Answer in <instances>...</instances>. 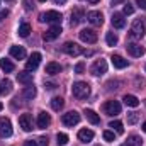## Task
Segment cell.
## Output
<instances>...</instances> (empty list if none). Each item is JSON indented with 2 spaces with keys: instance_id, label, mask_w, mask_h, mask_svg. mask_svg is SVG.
Returning a JSON list of instances; mask_svg holds the SVG:
<instances>
[{
  "instance_id": "1f68e13d",
  "label": "cell",
  "mask_w": 146,
  "mask_h": 146,
  "mask_svg": "<svg viewBox=\"0 0 146 146\" xmlns=\"http://www.w3.org/2000/svg\"><path fill=\"white\" fill-rule=\"evenodd\" d=\"M56 143H58V146H66L68 145V136L65 133H58L56 134Z\"/></svg>"
},
{
  "instance_id": "836d02e7",
  "label": "cell",
  "mask_w": 146,
  "mask_h": 146,
  "mask_svg": "<svg viewBox=\"0 0 146 146\" xmlns=\"http://www.w3.org/2000/svg\"><path fill=\"white\" fill-rule=\"evenodd\" d=\"M134 12V7L131 5V3H127V5H124V9H122V14L124 15H131Z\"/></svg>"
},
{
  "instance_id": "e575fe53",
  "label": "cell",
  "mask_w": 146,
  "mask_h": 146,
  "mask_svg": "<svg viewBox=\"0 0 146 146\" xmlns=\"http://www.w3.org/2000/svg\"><path fill=\"white\" fill-rule=\"evenodd\" d=\"M136 121H138V114H136V112L127 114V122H129V124H134Z\"/></svg>"
},
{
  "instance_id": "277c9868",
  "label": "cell",
  "mask_w": 146,
  "mask_h": 146,
  "mask_svg": "<svg viewBox=\"0 0 146 146\" xmlns=\"http://www.w3.org/2000/svg\"><path fill=\"white\" fill-rule=\"evenodd\" d=\"M63 51H65L66 54H70V56H78V54H83V49H82L76 42H73V41H66V42L63 44Z\"/></svg>"
},
{
  "instance_id": "cb8c5ba5",
  "label": "cell",
  "mask_w": 146,
  "mask_h": 146,
  "mask_svg": "<svg viewBox=\"0 0 146 146\" xmlns=\"http://www.w3.org/2000/svg\"><path fill=\"white\" fill-rule=\"evenodd\" d=\"M85 115H87V119H88L92 124H100V117H99V114H97V112H94L92 109L85 110Z\"/></svg>"
},
{
  "instance_id": "ba28073f",
  "label": "cell",
  "mask_w": 146,
  "mask_h": 146,
  "mask_svg": "<svg viewBox=\"0 0 146 146\" xmlns=\"http://www.w3.org/2000/svg\"><path fill=\"white\" fill-rule=\"evenodd\" d=\"M0 136L2 138L12 136V122L7 117H0Z\"/></svg>"
},
{
  "instance_id": "7dc6e473",
  "label": "cell",
  "mask_w": 146,
  "mask_h": 146,
  "mask_svg": "<svg viewBox=\"0 0 146 146\" xmlns=\"http://www.w3.org/2000/svg\"><path fill=\"white\" fill-rule=\"evenodd\" d=\"M2 109H3V106H2V104H0V110H2Z\"/></svg>"
},
{
  "instance_id": "7402d4cb",
  "label": "cell",
  "mask_w": 146,
  "mask_h": 146,
  "mask_svg": "<svg viewBox=\"0 0 146 146\" xmlns=\"http://www.w3.org/2000/svg\"><path fill=\"white\" fill-rule=\"evenodd\" d=\"M22 97L27 99V100H33L36 97V87L31 83V85H26V88L22 90Z\"/></svg>"
},
{
  "instance_id": "9c48e42d",
  "label": "cell",
  "mask_w": 146,
  "mask_h": 146,
  "mask_svg": "<svg viewBox=\"0 0 146 146\" xmlns=\"http://www.w3.org/2000/svg\"><path fill=\"white\" fill-rule=\"evenodd\" d=\"M145 33H146V27L143 24V21H134V24L131 27V36L136 37V39H141L145 36Z\"/></svg>"
},
{
  "instance_id": "7c38bea8",
  "label": "cell",
  "mask_w": 146,
  "mask_h": 146,
  "mask_svg": "<svg viewBox=\"0 0 146 146\" xmlns=\"http://www.w3.org/2000/svg\"><path fill=\"white\" fill-rule=\"evenodd\" d=\"M61 34V26H51L44 34H42V39L44 41H54L56 37H60Z\"/></svg>"
},
{
  "instance_id": "9a60e30c",
  "label": "cell",
  "mask_w": 146,
  "mask_h": 146,
  "mask_svg": "<svg viewBox=\"0 0 146 146\" xmlns=\"http://www.w3.org/2000/svg\"><path fill=\"white\" fill-rule=\"evenodd\" d=\"M19 126H21L22 131H26V133L33 131V121H31V115H29V114H22V115L19 117Z\"/></svg>"
},
{
  "instance_id": "ffe728a7",
  "label": "cell",
  "mask_w": 146,
  "mask_h": 146,
  "mask_svg": "<svg viewBox=\"0 0 146 146\" xmlns=\"http://www.w3.org/2000/svg\"><path fill=\"white\" fill-rule=\"evenodd\" d=\"M112 65L115 66V68H119V70H122V68H126L129 63H127V60H124L122 56H119V54H112Z\"/></svg>"
},
{
  "instance_id": "2e32d148",
  "label": "cell",
  "mask_w": 146,
  "mask_h": 146,
  "mask_svg": "<svg viewBox=\"0 0 146 146\" xmlns=\"http://www.w3.org/2000/svg\"><path fill=\"white\" fill-rule=\"evenodd\" d=\"M112 26L115 27V29H122L124 26H126V19H124V14H119V12H115V14H112Z\"/></svg>"
},
{
  "instance_id": "f1b7e54d",
  "label": "cell",
  "mask_w": 146,
  "mask_h": 146,
  "mask_svg": "<svg viewBox=\"0 0 146 146\" xmlns=\"http://www.w3.org/2000/svg\"><path fill=\"white\" fill-rule=\"evenodd\" d=\"M141 145H143L141 138H139V136H136V134H133V136H129V138H127V143H124L122 146H141Z\"/></svg>"
},
{
  "instance_id": "d4e9b609",
  "label": "cell",
  "mask_w": 146,
  "mask_h": 146,
  "mask_svg": "<svg viewBox=\"0 0 146 146\" xmlns=\"http://www.w3.org/2000/svg\"><path fill=\"white\" fill-rule=\"evenodd\" d=\"M124 104L127 106V107H138L139 106V100H138V97H134V95H124Z\"/></svg>"
},
{
  "instance_id": "52a82bcc",
  "label": "cell",
  "mask_w": 146,
  "mask_h": 146,
  "mask_svg": "<svg viewBox=\"0 0 146 146\" xmlns=\"http://www.w3.org/2000/svg\"><path fill=\"white\" fill-rule=\"evenodd\" d=\"M80 39L87 44H95L97 42V33L92 29H82L80 31Z\"/></svg>"
},
{
  "instance_id": "603a6c76",
  "label": "cell",
  "mask_w": 146,
  "mask_h": 146,
  "mask_svg": "<svg viewBox=\"0 0 146 146\" xmlns=\"http://www.w3.org/2000/svg\"><path fill=\"white\" fill-rule=\"evenodd\" d=\"M61 72V65H58V63H54V61H51V63H48L46 65V73L48 75H58V73Z\"/></svg>"
},
{
  "instance_id": "7a4b0ae2",
  "label": "cell",
  "mask_w": 146,
  "mask_h": 146,
  "mask_svg": "<svg viewBox=\"0 0 146 146\" xmlns=\"http://www.w3.org/2000/svg\"><path fill=\"white\" fill-rule=\"evenodd\" d=\"M61 19H63V15L60 12H56V10H48V12H42L39 15V22H49L53 26H60Z\"/></svg>"
},
{
  "instance_id": "5b68a950",
  "label": "cell",
  "mask_w": 146,
  "mask_h": 146,
  "mask_svg": "<svg viewBox=\"0 0 146 146\" xmlns=\"http://www.w3.org/2000/svg\"><path fill=\"white\" fill-rule=\"evenodd\" d=\"M104 112L107 115H117V114H121V104L117 100H107L104 104Z\"/></svg>"
},
{
  "instance_id": "74e56055",
  "label": "cell",
  "mask_w": 146,
  "mask_h": 146,
  "mask_svg": "<svg viewBox=\"0 0 146 146\" xmlns=\"http://www.w3.org/2000/svg\"><path fill=\"white\" fill-rule=\"evenodd\" d=\"M36 141H37V145L39 146H48V138H46V136H41V138L36 139Z\"/></svg>"
},
{
  "instance_id": "8d00e7d4",
  "label": "cell",
  "mask_w": 146,
  "mask_h": 146,
  "mask_svg": "<svg viewBox=\"0 0 146 146\" xmlns=\"http://www.w3.org/2000/svg\"><path fill=\"white\" fill-rule=\"evenodd\" d=\"M104 139L106 141H114V133L112 131H104Z\"/></svg>"
},
{
  "instance_id": "ee69618b",
  "label": "cell",
  "mask_w": 146,
  "mask_h": 146,
  "mask_svg": "<svg viewBox=\"0 0 146 146\" xmlns=\"http://www.w3.org/2000/svg\"><path fill=\"white\" fill-rule=\"evenodd\" d=\"M114 3H121V2H124V0H112Z\"/></svg>"
},
{
  "instance_id": "bcb514c9",
  "label": "cell",
  "mask_w": 146,
  "mask_h": 146,
  "mask_svg": "<svg viewBox=\"0 0 146 146\" xmlns=\"http://www.w3.org/2000/svg\"><path fill=\"white\" fill-rule=\"evenodd\" d=\"M143 131L146 133V121H145V124H143Z\"/></svg>"
},
{
  "instance_id": "f546056e",
  "label": "cell",
  "mask_w": 146,
  "mask_h": 146,
  "mask_svg": "<svg viewBox=\"0 0 146 146\" xmlns=\"http://www.w3.org/2000/svg\"><path fill=\"white\" fill-rule=\"evenodd\" d=\"M63 106H65V100H63L61 97H54V99H51V107H53V110H61L63 109Z\"/></svg>"
},
{
  "instance_id": "c3c4849f",
  "label": "cell",
  "mask_w": 146,
  "mask_h": 146,
  "mask_svg": "<svg viewBox=\"0 0 146 146\" xmlns=\"http://www.w3.org/2000/svg\"><path fill=\"white\" fill-rule=\"evenodd\" d=\"M5 2H14V0H5Z\"/></svg>"
},
{
  "instance_id": "8fae6325",
  "label": "cell",
  "mask_w": 146,
  "mask_h": 146,
  "mask_svg": "<svg viewBox=\"0 0 146 146\" xmlns=\"http://www.w3.org/2000/svg\"><path fill=\"white\" fill-rule=\"evenodd\" d=\"M126 49H127V53H129L131 56H134V58H141V56L145 54V48L139 46V44H136V42H127Z\"/></svg>"
},
{
  "instance_id": "f6af8a7d",
  "label": "cell",
  "mask_w": 146,
  "mask_h": 146,
  "mask_svg": "<svg viewBox=\"0 0 146 146\" xmlns=\"http://www.w3.org/2000/svg\"><path fill=\"white\" fill-rule=\"evenodd\" d=\"M88 2H90V3H97L99 0H88Z\"/></svg>"
},
{
  "instance_id": "6da1fadb",
  "label": "cell",
  "mask_w": 146,
  "mask_h": 146,
  "mask_svg": "<svg viewBox=\"0 0 146 146\" xmlns=\"http://www.w3.org/2000/svg\"><path fill=\"white\" fill-rule=\"evenodd\" d=\"M72 94L76 99H87L90 95V85L87 82H75L72 87Z\"/></svg>"
},
{
  "instance_id": "ab89813d",
  "label": "cell",
  "mask_w": 146,
  "mask_h": 146,
  "mask_svg": "<svg viewBox=\"0 0 146 146\" xmlns=\"http://www.w3.org/2000/svg\"><path fill=\"white\" fill-rule=\"evenodd\" d=\"M136 3L139 5V9H143V10H146V0H136Z\"/></svg>"
},
{
  "instance_id": "681fc988",
  "label": "cell",
  "mask_w": 146,
  "mask_h": 146,
  "mask_svg": "<svg viewBox=\"0 0 146 146\" xmlns=\"http://www.w3.org/2000/svg\"><path fill=\"white\" fill-rule=\"evenodd\" d=\"M39 2H46V0H39Z\"/></svg>"
},
{
  "instance_id": "b9f144b4",
  "label": "cell",
  "mask_w": 146,
  "mask_h": 146,
  "mask_svg": "<svg viewBox=\"0 0 146 146\" xmlns=\"http://www.w3.org/2000/svg\"><path fill=\"white\" fill-rule=\"evenodd\" d=\"M9 15V10H0V21H3Z\"/></svg>"
},
{
  "instance_id": "30bf717a",
  "label": "cell",
  "mask_w": 146,
  "mask_h": 146,
  "mask_svg": "<svg viewBox=\"0 0 146 146\" xmlns=\"http://www.w3.org/2000/svg\"><path fill=\"white\" fill-rule=\"evenodd\" d=\"M87 19H88V22H90L92 26H102V24H104V15H102V12H99V10L88 12V14H87Z\"/></svg>"
},
{
  "instance_id": "ac0fdd59",
  "label": "cell",
  "mask_w": 146,
  "mask_h": 146,
  "mask_svg": "<svg viewBox=\"0 0 146 146\" xmlns=\"http://www.w3.org/2000/svg\"><path fill=\"white\" fill-rule=\"evenodd\" d=\"M10 56L15 60H24L26 58V49L22 46H12L10 48Z\"/></svg>"
},
{
  "instance_id": "60d3db41",
  "label": "cell",
  "mask_w": 146,
  "mask_h": 146,
  "mask_svg": "<svg viewBox=\"0 0 146 146\" xmlns=\"http://www.w3.org/2000/svg\"><path fill=\"white\" fill-rule=\"evenodd\" d=\"M24 146H39V145H37V141H33V139H29V141H26V143H24Z\"/></svg>"
},
{
  "instance_id": "484cf974",
  "label": "cell",
  "mask_w": 146,
  "mask_h": 146,
  "mask_svg": "<svg viewBox=\"0 0 146 146\" xmlns=\"http://www.w3.org/2000/svg\"><path fill=\"white\" fill-rule=\"evenodd\" d=\"M10 90H12V82L10 80H2L0 82V95L10 94Z\"/></svg>"
},
{
  "instance_id": "d6986e66",
  "label": "cell",
  "mask_w": 146,
  "mask_h": 146,
  "mask_svg": "<svg viewBox=\"0 0 146 146\" xmlns=\"http://www.w3.org/2000/svg\"><path fill=\"white\" fill-rule=\"evenodd\" d=\"M78 139L82 143H90L94 139V131H90V129H80L78 131Z\"/></svg>"
},
{
  "instance_id": "4dcf8cb0",
  "label": "cell",
  "mask_w": 146,
  "mask_h": 146,
  "mask_svg": "<svg viewBox=\"0 0 146 146\" xmlns=\"http://www.w3.org/2000/svg\"><path fill=\"white\" fill-rule=\"evenodd\" d=\"M109 127H112L117 134H122V133H124V127H122V122H121V121H110Z\"/></svg>"
},
{
  "instance_id": "4fadbf2b",
  "label": "cell",
  "mask_w": 146,
  "mask_h": 146,
  "mask_svg": "<svg viewBox=\"0 0 146 146\" xmlns=\"http://www.w3.org/2000/svg\"><path fill=\"white\" fill-rule=\"evenodd\" d=\"M39 63H41V54H39V53H33V54L29 56L27 63H26V70H27V72H34L37 66H39Z\"/></svg>"
},
{
  "instance_id": "e0dca14e",
  "label": "cell",
  "mask_w": 146,
  "mask_h": 146,
  "mask_svg": "<svg viewBox=\"0 0 146 146\" xmlns=\"http://www.w3.org/2000/svg\"><path fill=\"white\" fill-rule=\"evenodd\" d=\"M49 122H51L49 114L48 112H39V115H37V127L39 129H46L49 126Z\"/></svg>"
},
{
  "instance_id": "3957f363",
  "label": "cell",
  "mask_w": 146,
  "mask_h": 146,
  "mask_svg": "<svg viewBox=\"0 0 146 146\" xmlns=\"http://www.w3.org/2000/svg\"><path fill=\"white\" fill-rule=\"evenodd\" d=\"M61 122L65 126H68V127H73L75 124L80 122V114L76 110H70V112H66V114L61 115Z\"/></svg>"
},
{
  "instance_id": "d590c367",
  "label": "cell",
  "mask_w": 146,
  "mask_h": 146,
  "mask_svg": "<svg viewBox=\"0 0 146 146\" xmlns=\"http://www.w3.org/2000/svg\"><path fill=\"white\" fill-rule=\"evenodd\" d=\"M83 70H85V63H76L75 65V73H83Z\"/></svg>"
},
{
  "instance_id": "83f0119b",
  "label": "cell",
  "mask_w": 146,
  "mask_h": 146,
  "mask_svg": "<svg viewBox=\"0 0 146 146\" xmlns=\"http://www.w3.org/2000/svg\"><path fill=\"white\" fill-rule=\"evenodd\" d=\"M29 33H31V26H29V22H22V24L19 26L17 34H19L21 37H27L29 36Z\"/></svg>"
},
{
  "instance_id": "44dd1931",
  "label": "cell",
  "mask_w": 146,
  "mask_h": 146,
  "mask_svg": "<svg viewBox=\"0 0 146 146\" xmlns=\"http://www.w3.org/2000/svg\"><path fill=\"white\" fill-rule=\"evenodd\" d=\"M17 80H19L22 85H31V83H33V73H29L27 70H26V72H19L17 73Z\"/></svg>"
},
{
  "instance_id": "4316f807",
  "label": "cell",
  "mask_w": 146,
  "mask_h": 146,
  "mask_svg": "<svg viewBox=\"0 0 146 146\" xmlns=\"http://www.w3.org/2000/svg\"><path fill=\"white\" fill-rule=\"evenodd\" d=\"M0 68L5 73H10V72H14V63H12L10 60L3 58V60H0Z\"/></svg>"
},
{
  "instance_id": "5bb4252c",
  "label": "cell",
  "mask_w": 146,
  "mask_h": 146,
  "mask_svg": "<svg viewBox=\"0 0 146 146\" xmlns=\"http://www.w3.org/2000/svg\"><path fill=\"white\" fill-rule=\"evenodd\" d=\"M85 19V12H83V9H80V7H76V9H73L72 12V21H70V24L73 26H78L82 21Z\"/></svg>"
},
{
  "instance_id": "7bdbcfd3",
  "label": "cell",
  "mask_w": 146,
  "mask_h": 146,
  "mask_svg": "<svg viewBox=\"0 0 146 146\" xmlns=\"http://www.w3.org/2000/svg\"><path fill=\"white\" fill-rule=\"evenodd\" d=\"M54 3L56 5H63V3H66V0H54Z\"/></svg>"
},
{
  "instance_id": "f35d334b",
  "label": "cell",
  "mask_w": 146,
  "mask_h": 146,
  "mask_svg": "<svg viewBox=\"0 0 146 146\" xmlns=\"http://www.w3.org/2000/svg\"><path fill=\"white\" fill-rule=\"evenodd\" d=\"M44 88H48V90H54V88H56V83H53V82H44Z\"/></svg>"
},
{
  "instance_id": "8992f818",
  "label": "cell",
  "mask_w": 146,
  "mask_h": 146,
  "mask_svg": "<svg viewBox=\"0 0 146 146\" xmlns=\"http://www.w3.org/2000/svg\"><path fill=\"white\" fill-rule=\"evenodd\" d=\"M106 72H107V63H106V60H97V61L92 65V68H90V73H92L94 76H100V75H104Z\"/></svg>"
},
{
  "instance_id": "d6a6232c",
  "label": "cell",
  "mask_w": 146,
  "mask_h": 146,
  "mask_svg": "<svg viewBox=\"0 0 146 146\" xmlns=\"http://www.w3.org/2000/svg\"><path fill=\"white\" fill-rule=\"evenodd\" d=\"M106 41H107V44H109V46H115V44H117V41H119V37L115 36L114 33H107Z\"/></svg>"
}]
</instances>
